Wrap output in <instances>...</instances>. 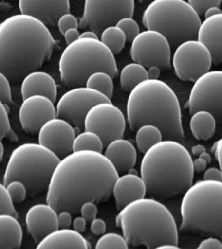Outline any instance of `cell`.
<instances>
[{"mask_svg": "<svg viewBox=\"0 0 222 249\" xmlns=\"http://www.w3.org/2000/svg\"><path fill=\"white\" fill-rule=\"evenodd\" d=\"M142 21L147 29L165 35L171 48L183 41L197 39L202 23L186 0H153L144 11Z\"/></svg>", "mask_w": 222, "mask_h": 249, "instance_id": "9", "label": "cell"}, {"mask_svg": "<svg viewBox=\"0 0 222 249\" xmlns=\"http://www.w3.org/2000/svg\"><path fill=\"white\" fill-rule=\"evenodd\" d=\"M128 243L124 235L119 233L109 232L103 233L99 237L96 243L95 249H128Z\"/></svg>", "mask_w": 222, "mask_h": 249, "instance_id": "32", "label": "cell"}, {"mask_svg": "<svg viewBox=\"0 0 222 249\" xmlns=\"http://www.w3.org/2000/svg\"><path fill=\"white\" fill-rule=\"evenodd\" d=\"M148 79L147 68L135 62L125 66L120 74L121 87L126 91H130L138 84Z\"/></svg>", "mask_w": 222, "mask_h": 249, "instance_id": "27", "label": "cell"}, {"mask_svg": "<svg viewBox=\"0 0 222 249\" xmlns=\"http://www.w3.org/2000/svg\"><path fill=\"white\" fill-rule=\"evenodd\" d=\"M207 165V162L204 159H201L200 157L193 160V167H194V172L196 171L197 173H201L202 171H204Z\"/></svg>", "mask_w": 222, "mask_h": 249, "instance_id": "48", "label": "cell"}, {"mask_svg": "<svg viewBox=\"0 0 222 249\" xmlns=\"http://www.w3.org/2000/svg\"><path fill=\"white\" fill-rule=\"evenodd\" d=\"M216 122V117L209 111L197 110L191 116V132L197 140L206 141L215 134Z\"/></svg>", "mask_w": 222, "mask_h": 249, "instance_id": "26", "label": "cell"}, {"mask_svg": "<svg viewBox=\"0 0 222 249\" xmlns=\"http://www.w3.org/2000/svg\"><path fill=\"white\" fill-rule=\"evenodd\" d=\"M21 13L33 16L47 26L56 27L58 18L69 13L70 0H18Z\"/></svg>", "mask_w": 222, "mask_h": 249, "instance_id": "19", "label": "cell"}, {"mask_svg": "<svg viewBox=\"0 0 222 249\" xmlns=\"http://www.w3.org/2000/svg\"><path fill=\"white\" fill-rule=\"evenodd\" d=\"M60 79L73 88L85 86L87 78L103 71L114 78L118 73L114 54L99 38H79L68 44L58 61Z\"/></svg>", "mask_w": 222, "mask_h": 249, "instance_id": "7", "label": "cell"}, {"mask_svg": "<svg viewBox=\"0 0 222 249\" xmlns=\"http://www.w3.org/2000/svg\"><path fill=\"white\" fill-rule=\"evenodd\" d=\"M186 1L200 16L204 15L206 10L211 6L220 7L222 2V0H186Z\"/></svg>", "mask_w": 222, "mask_h": 249, "instance_id": "39", "label": "cell"}, {"mask_svg": "<svg viewBox=\"0 0 222 249\" xmlns=\"http://www.w3.org/2000/svg\"><path fill=\"white\" fill-rule=\"evenodd\" d=\"M9 107L0 100V138H7L10 141L17 142L18 138L10 124Z\"/></svg>", "mask_w": 222, "mask_h": 249, "instance_id": "33", "label": "cell"}, {"mask_svg": "<svg viewBox=\"0 0 222 249\" xmlns=\"http://www.w3.org/2000/svg\"><path fill=\"white\" fill-rule=\"evenodd\" d=\"M36 248L89 249L91 246L81 233L69 228H58L44 237Z\"/></svg>", "mask_w": 222, "mask_h": 249, "instance_id": "24", "label": "cell"}, {"mask_svg": "<svg viewBox=\"0 0 222 249\" xmlns=\"http://www.w3.org/2000/svg\"><path fill=\"white\" fill-rule=\"evenodd\" d=\"M8 213L15 215V217H18L5 185L0 182V213Z\"/></svg>", "mask_w": 222, "mask_h": 249, "instance_id": "36", "label": "cell"}, {"mask_svg": "<svg viewBox=\"0 0 222 249\" xmlns=\"http://www.w3.org/2000/svg\"><path fill=\"white\" fill-rule=\"evenodd\" d=\"M186 107L192 114L198 110L212 113L220 122L222 113V70L205 72L194 81Z\"/></svg>", "mask_w": 222, "mask_h": 249, "instance_id": "15", "label": "cell"}, {"mask_svg": "<svg viewBox=\"0 0 222 249\" xmlns=\"http://www.w3.org/2000/svg\"><path fill=\"white\" fill-rule=\"evenodd\" d=\"M111 99L86 86L73 87L60 97L56 105V117L70 123L76 129L84 130L86 114L93 105Z\"/></svg>", "mask_w": 222, "mask_h": 249, "instance_id": "13", "label": "cell"}, {"mask_svg": "<svg viewBox=\"0 0 222 249\" xmlns=\"http://www.w3.org/2000/svg\"><path fill=\"white\" fill-rule=\"evenodd\" d=\"M171 45L165 35L153 29L138 33L131 42L130 54L134 62L146 68L157 66L162 70L171 68Z\"/></svg>", "mask_w": 222, "mask_h": 249, "instance_id": "12", "label": "cell"}, {"mask_svg": "<svg viewBox=\"0 0 222 249\" xmlns=\"http://www.w3.org/2000/svg\"></svg>", "mask_w": 222, "mask_h": 249, "instance_id": "56", "label": "cell"}, {"mask_svg": "<svg viewBox=\"0 0 222 249\" xmlns=\"http://www.w3.org/2000/svg\"><path fill=\"white\" fill-rule=\"evenodd\" d=\"M5 186L13 203H21L25 199L27 195L28 194L26 186L24 183L21 181L11 180Z\"/></svg>", "mask_w": 222, "mask_h": 249, "instance_id": "34", "label": "cell"}, {"mask_svg": "<svg viewBox=\"0 0 222 249\" xmlns=\"http://www.w3.org/2000/svg\"><path fill=\"white\" fill-rule=\"evenodd\" d=\"M79 38H99V36L93 31L88 30L81 33Z\"/></svg>", "mask_w": 222, "mask_h": 249, "instance_id": "51", "label": "cell"}, {"mask_svg": "<svg viewBox=\"0 0 222 249\" xmlns=\"http://www.w3.org/2000/svg\"><path fill=\"white\" fill-rule=\"evenodd\" d=\"M64 38L66 44H69L79 38L80 33L77 28H70L64 33Z\"/></svg>", "mask_w": 222, "mask_h": 249, "instance_id": "46", "label": "cell"}, {"mask_svg": "<svg viewBox=\"0 0 222 249\" xmlns=\"http://www.w3.org/2000/svg\"><path fill=\"white\" fill-rule=\"evenodd\" d=\"M21 94L23 99L31 95H41L55 102L57 95V87L56 81L50 74L35 70L23 78Z\"/></svg>", "mask_w": 222, "mask_h": 249, "instance_id": "23", "label": "cell"}, {"mask_svg": "<svg viewBox=\"0 0 222 249\" xmlns=\"http://www.w3.org/2000/svg\"><path fill=\"white\" fill-rule=\"evenodd\" d=\"M104 155L119 173H128L133 168L137 153L133 144L129 140L118 138L105 146Z\"/></svg>", "mask_w": 222, "mask_h": 249, "instance_id": "22", "label": "cell"}, {"mask_svg": "<svg viewBox=\"0 0 222 249\" xmlns=\"http://www.w3.org/2000/svg\"><path fill=\"white\" fill-rule=\"evenodd\" d=\"M72 225H73V229L75 231L79 233H83L86 230L87 221L82 216L81 217H77L72 222Z\"/></svg>", "mask_w": 222, "mask_h": 249, "instance_id": "47", "label": "cell"}, {"mask_svg": "<svg viewBox=\"0 0 222 249\" xmlns=\"http://www.w3.org/2000/svg\"><path fill=\"white\" fill-rule=\"evenodd\" d=\"M147 70L149 79H157L161 73V69L157 66H150Z\"/></svg>", "mask_w": 222, "mask_h": 249, "instance_id": "49", "label": "cell"}, {"mask_svg": "<svg viewBox=\"0 0 222 249\" xmlns=\"http://www.w3.org/2000/svg\"><path fill=\"white\" fill-rule=\"evenodd\" d=\"M58 212L48 203L31 206L25 214L27 231L38 244L44 237L58 228Z\"/></svg>", "mask_w": 222, "mask_h": 249, "instance_id": "18", "label": "cell"}, {"mask_svg": "<svg viewBox=\"0 0 222 249\" xmlns=\"http://www.w3.org/2000/svg\"><path fill=\"white\" fill-rule=\"evenodd\" d=\"M204 179L206 180L222 181V171L217 167H210L204 170Z\"/></svg>", "mask_w": 222, "mask_h": 249, "instance_id": "44", "label": "cell"}, {"mask_svg": "<svg viewBox=\"0 0 222 249\" xmlns=\"http://www.w3.org/2000/svg\"><path fill=\"white\" fill-rule=\"evenodd\" d=\"M0 100L9 107L12 103V94L10 80L7 76L0 71Z\"/></svg>", "mask_w": 222, "mask_h": 249, "instance_id": "37", "label": "cell"}, {"mask_svg": "<svg viewBox=\"0 0 222 249\" xmlns=\"http://www.w3.org/2000/svg\"><path fill=\"white\" fill-rule=\"evenodd\" d=\"M198 249H222V241L219 237L208 236L200 243Z\"/></svg>", "mask_w": 222, "mask_h": 249, "instance_id": "41", "label": "cell"}, {"mask_svg": "<svg viewBox=\"0 0 222 249\" xmlns=\"http://www.w3.org/2000/svg\"><path fill=\"white\" fill-rule=\"evenodd\" d=\"M118 173L104 154L72 151L58 161L46 190V202L58 212L79 213L84 202H104L112 194Z\"/></svg>", "mask_w": 222, "mask_h": 249, "instance_id": "1", "label": "cell"}, {"mask_svg": "<svg viewBox=\"0 0 222 249\" xmlns=\"http://www.w3.org/2000/svg\"><path fill=\"white\" fill-rule=\"evenodd\" d=\"M56 26H58L60 32L63 35L68 29L77 28L79 27V20L69 12L64 14L58 18Z\"/></svg>", "mask_w": 222, "mask_h": 249, "instance_id": "38", "label": "cell"}, {"mask_svg": "<svg viewBox=\"0 0 222 249\" xmlns=\"http://www.w3.org/2000/svg\"><path fill=\"white\" fill-rule=\"evenodd\" d=\"M4 153V146L2 143L1 139L0 138V162H1L2 159H3Z\"/></svg>", "mask_w": 222, "mask_h": 249, "instance_id": "54", "label": "cell"}, {"mask_svg": "<svg viewBox=\"0 0 222 249\" xmlns=\"http://www.w3.org/2000/svg\"><path fill=\"white\" fill-rule=\"evenodd\" d=\"M181 231L219 237L222 241V181H197L181 203Z\"/></svg>", "mask_w": 222, "mask_h": 249, "instance_id": "6", "label": "cell"}, {"mask_svg": "<svg viewBox=\"0 0 222 249\" xmlns=\"http://www.w3.org/2000/svg\"><path fill=\"white\" fill-rule=\"evenodd\" d=\"M163 140V134L157 126L144 124L136 130L135 140L138 149L142 153Z\"/></svg>", "mask_w": 222, "mask_h": 249, "instance_id": "28", "label": "cell"}, {"mask_svg": "<svg viewBox=\"0 0 222 249\" xmlns=\"http://www.w3.org/2000/svg\"><path fill=\"white\" fill-rule=\"evenodd\" d=\"M212 64L210 51L198 39L183 41L173 53V69L177 77L183 81L194 82L210 70Z\"/></svg>", "mask_w": 222, "mask_h": 249, "instance_id": "11", "label": "cell"}, {"mask_svg": "<svg viewBox=\"0 0 222 249\" xmlns=\"http://www.w3.org/2000/svg\"><path fill=\"white\" fill-rule=\"evenodd\" d=\"M211 151L214 153L216 159L217 160L219 168L222 172V137L214 144Z\"/></svg>", "mask_w": 222, "mask_h": 249, "instance_id": "45", "label": "cell"}, {"mask_svg": "<svg viewBox=\"0 0 222 249\" xmlns=\"http://www.w3.org/2000/svg\"><path fill=\"white\" fill-rule=\"evenodd\" d=\"M58 228H70L72 223V213L64 210L58 212Z\"/></svg>", "mask_w": 222, "mask_h": 249, "instance_id": "43", "label": "cell"}, {"mask_svg": "<svg viewBox=\"0 0 222 249\" xmlns=\"http://www.w3.org/2000/svg\"><path fill=\"white\" fill-rule=\"evenodd\" d=\"M56 117L54 101L41 95H33L23 99L19 107V119L22 128L28 133L38 132L47 121Z\"/></svg>", "mask_w": 222, "mask_h": 249, "instance_id": "17", "label": "cell"}, {"mask_svg": "<svg viewBox=\"0 0 222 249\" xmlns=\"http://www.w3.org/2000/svg\"><path fill=\"white\" fill-rule=\"evenodd\" d=\"M134 0H85L81 29H89L100 36L105 27L115 25L124 17H132Z\"/></svg>", "mask_w": 222, "mask_h": 249, "instance_id": "10", "label": "cell"}, {"mask_svg": "<svg viewBox=\"0 0 222 249\" xmlns=\"http://www.w3.org/2000/svg\"><path fill=\"white\" fill-rule=\"evenodd\" d=\"M204 151H206V148L202 144H198L192 147V153L195 156H200Z\"/></svg>", "mask_w": 222, "mask_h": 249, "instance_id": "52", "label": "cell"}, {"mask_svg": "<svg viewBox=\"0 0 222 249\" xmlns=\"http://www.w3.org/2000/svg\"><path fill=\"white\" fill-rule=\"evenodd\" d=\"M103 147L101 138L95 132L87 130L76 135L73 143V151L87 150L102 153Z\"/></svg>", "mask_w": 222, "mask_h": 249, "instance_id": "30", "label": "cell"}, {"mask_svg": "<svg viewBox=\"0 0 222 249\" xmlns=\"http://www.w3.org/2000/svg\"><path fill=\"white\" fill-rule=\"evenodd\" d=\"M60 158L40 143H25L12 152L6 165L3 183L17 180L24 183L28 195L36 196L46 191Z\"/></svg>", "mask_w": 222, "mask_h": 249, "instance_id": "8", "label": "cell"}, {"mask_svg": "<svg viewBox=\"0 0 222 249\" xmlns=\"http://www.w3.org/2000/svg\"><path fill=\"white\" fill-rule=\"evenodd\" d=\"M107 225L104 220L100 218H95L91 221V231L93 234L101 235L106 231Z\"/></svg>", "mask_w": 222, "mask_h": 249, "instance_id": "42", "label": "cell"}, {"mask_svg": "<svg viewBox=\"0 0 222 249\" xmlns=\"http://www.w3.org/2000/svg\"><path fill=\"white\" fill-rule=\"evenodd\" d=\"M116 26L120 27L126 35V40L131 42L140 33L137 22L132 17H124L116 23Z\"/></svg>", "mask_w": 222, "mask_h": 249, "instance_id": "35", "label": "cell"}, {"mask_svg": "<svg viewBox=\"0 0 222 249\" xmlns=\"http://www.w3.org/2000/svg\"><path fill=\"white\" fill-rule=\"evenodd\" d=\"M127 117L132 131L142 124H154L161 130L163 140L185 143L178 97L161 80L146 79L130 91L127 101Z\"/></svg>", "mask_w": 222, "mask_h": 249, "instance_id": "3", "label": "cell"}, {"mask_svg": "<svg viewBox=\"0 0 222 249\" xmlns=\"http://www.w3.org/2000/svg\"><path fill=\"white\" fill-rule=\"evenodd\" d=\"M117 227L130 245L159 249L178 245V229L168 208L154 198H142L119 210Z\"/></svg>", "mask_w": 222, "mask_h": 249, "instance_id": "5", "label": "cell"}, {"mask_svg": "<svg viewBox=\"0 0 222 249\" xmlns=\"http://www.w3.org/2000/svg\"><path fill=\"white\" fill-rule=\"evenodd\" d=\"M197 39L204 43L211 53L212 62H222V13L206 18L199 27Z\"/></svg>", "mask_w": 222, "mask_h": 249, "instance_id": "21", "label": "cell"}, {"mask_svg": "<svg viewBox=\"0 0 222 249\" xmlns=\"http://www.w3.org/2000/svg\"><path fill=\"white\" fill-rule=\"evenodd\" d=\"M112 194L117 210H120L134 200L145 197L146 187L143 179L138 174L124 173L118 176L113 184Z\"/></svg>", "mask_w": 222, "mask_h": 249, "instance_id": "20", "label": "cell"}, {"mask_svg": "<svg viewBox=\"0 0 222 249\" xmlns=\"http://www.w3.org/2000/svg\"><path fill=\"white\" fill-rule=\"evenodd\" d=\"M140 173L148 196L159 199L173 197L193 184L192 156L181 142L163 140L144 153Z\"/></svg>", "mask_w": 222, "mask_h": 249, "instance_id": "4", "label": "cell"}, {"mask_svg": "<svg viewBox=\"0 0 222 249\" xmlns=\"http://www.w3.org/2000/svg\"><path fill=\"white\" fill-rule=\"evenodd\" d=\"M38 143L62 159L73 151L75 128L68 121L56 117L47 121L38 132Z\"/></svg>", "mask_w": 222, "mask_h": 249, "instance_id": "16", "label": "cell"}, {"mask_svg": "<svg viewBox=\"0 0 222 249\" xmlns=\"http://www.w3.org/2000/svg\"><path fill=\"white\" fill-rule=\"evenodd\" d=\"M99 36L101 42L114 54L119 53L127 42L124 33L116 25L105 27Z\"/></svg>", "mask_w": 222, "mask_h": 249, "instance_id": "29", "label": "cell"}, {"mask_svg": "<svg viewBox=\"0 0 222 249\" xmlns=\"http://www.w3.org/2000/svg\"><path fill=\"white\" fill-rule=\"evenodd\" d=\"M199 157H200L201 159H204V160H205L206 162H207L208 164L211 162V156L210 155L209 153H206V151L201 154V155L199 156Z\"/></svg>", "mask_w": 222, "mask_h": 249, "instance_id": "53", "label": "cell"}, {"mask_svg": "<svg viewBox=\"0 0 222 249\" xmlns=\"http://www.w3.org/2000/svg\"><path fill=\"white\" fill-rule=\"evenodd\" d=\"M222 122V118H221Z\"/></svg>", "mask_w": 222, "mask_h": 249, "instance_id": "55", "label": "cell"}, {"mask_svg": "<svg viewBox=\"0 0 222 249\" xmlns=\"http://www.w3.org/2000/svg\"><path fill=\"white\" fill-rule=\"evenodd\" d=\"M124 114L111 101L97 103L86 114L84 130L95 132L106 146L113 140L122 138L126 129Z\"/></svg>", "mask_w": 222, "mask_h": 249, "instance_id": "14", "label": "cell"}, {"mask_svg": "<svg viewBox=\"0 0 222 249\" xmlns=\"http://www.w3.org/2000/svg\"><path fill=\"white\" fill-rule=\"evenodd\" d=\"M222 10L220 9V7L218 6H211V7H208L207 9L204 12V18H206L212 17L218 14L222 13Z\"/></svg>", "mask_w": 222, "mask_h": 249, "instance_id": "50", "label": "cell"}, {"mask_svg": "<svg viewBox=\"0 0 222 249\" xmlns=\"http://www.w3.org/2000/svg\"><path fill=\"white\" fill-rule=\"evenodd\" d=\"M79 212L82 217L87 221H92L96 218L97 208L96 203L91 201H87L82 204L80 207Z\"/></svg>", "mask_w": 222, "mask_h": 249, "instance_id": "40", "label": "cell"}, {"mask_svg": "<svg viewBox=\"0 0 222 249\" xmlns=\"http://www.w3.org/2000/svg\"><path fill=\"white\" fill-rule=\"evenodd\" d=\"M112 79L110 74L107 72L97 71L89 76L85 82V86L102 93L111 99L114 90Z\"/></svg>", "mask_w": 222, "mask_h": 249, "instance_id": "31", "label": "cell"}, {"mask_svg": "<svg viewBox=\"0 0 222 249\" xmlns=\"http://www.w3.org/2000/svg\"><path fill=\"white\" fill-rule=\"evenodd\" d=\"M56 42L40 19L25 14L0 23V71L10 81L22 80L50 59Z\"/></svg>", "mask_w": 222, "mask_h": 249, "instance_id": "2", "label": "cell"}, {"mask_svg": "<svg viewBox=\"0 0 222 249\" xmlns=\"http://www.w3.org/2000/svg\"><path fill=\"white\" fill-rule=\"evenodd\" d=\"M17 218L12 214L0 213V249L20 248L23 230Z\"/></svg>", "mask_w": 222, "mask_h": 249, "instance_id": "25", "label": "cell"}]
</instances>
